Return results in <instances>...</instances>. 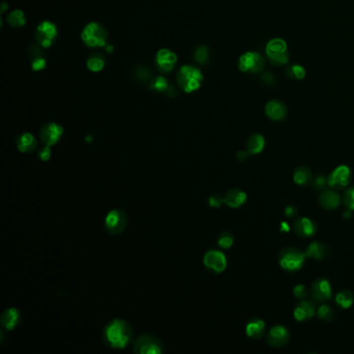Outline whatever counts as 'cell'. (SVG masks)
I'll list each match as a JSON object with an SVG mask.
<instances>
[{
  "label": "cell",
  "instance_id": "obj_23",
  "mask_svg": "<svg viewBox=\"0 0 354 354\" xmlns=\"http://www.w3.org/2000/svg\"><path fill=\"white\" fill-rule=\"evenodd\" d=\"M16 144L21 153H32L38 147V140L31 133H23L19 135Z\"/></svg>",
  "mask_w": 354,
  "mask_h": 354
},
{
  "label": "cell",
  "instance_id": "obj_11",
  "mask_svg": "<svg viewBox=\"0 0 354 354\" xmlns=\"http://www.w3.org/2000/svg\"><path fill=\"white\" fill-rule=\"evenodd\" d=\"M350 178V168L346 165H340L329 173L327 178V184L331 188L340 190L348 186Z\"/></svg>",
  "mask_w": 354,
  "mask_h": 354
},
{
  "label": "cell",
  "instance_id": "obj_33",
  "mask_svg": "<svg viewBox=\"0 0 354 354\" xmlns=\"http://www.w3.org/2000/svg\"><path fill=\"white\" fill-rule=\"evenodd\" d=\"M217 244L225 250L232 247L234 244V236L230 232H223L217 237Z\"/></svg>",
  "mask_w": 354,
  "mask_h": 354
},
{
  "label": "cell",
  "instance_id": "obj_36",
  "mask_svg": "<svg viewBox=\"0 0 354 354\" xmlns=\"http://www.w3.org/2000/svg\"><path fill=\"white\" fill-rule=\"evenodd\" d=\"M290 73L296 79H303L305 76V70L303 69V67H301V65H299V64H295V65H293V67H291Z\"/></svg>",
  "mask_w": 354,
  "mask_h": 354
},
{
  "label": "cell",
  "instance_id": "obj_24",
  "mask_svg": "<svg viewBox=\"0 0 354 354\" xmlns=\"http://www.w3.org/2000/svg\"><path fill=\"white\" fill-rule=\"evenodd\" d=\"M327 252H328L327 246L324 244V243L315 241L306 247L304 255L306 258H312L314 260H322L326 257Z\"/></svg>",
  "mask_w": 354,
  "mask_h": 354
},
{
  "label": "cell",
  "instance_id": "obj_39",
  "mask_svg": "<svg viewBox=\"0 0 354 354\" xmlns=\"http://www.w3.org/2000/svg\"><path fill=\"white\" fill-rule=\"evenodd\" d=\"M223 203H225L224 197H221L219 195H211L209 197V204L212 208H219Z\"/></svg>",
  "mask_w": 354,
  "mask_h": 354
},
{
  "label": "cell",
  "instance_id": "obj_31",
  "mask_svg": "<svg viewBox=\"0 0 354 354\" xmlns=\"http://www.w3.org/2000/svg\"><path fill=\"white\" fill-rule=\"evenodd\" d=\"M150 86L153 91L157 93H166L170 85L168 84L166 78H164L163 76H157L151 81Z\"/></svg>",
  "mask_w": 354,
  "mask_h": 354
},
{
  "label": "cell",
  "instance_id": "obj_26",
  "mask_svg": "<svg viewBox=\"0 0 354 354\" xmlns=\"http://www.w3.org/2000/svg\"><path fill=\"white\" fill-rule=\"evenodd\" d=\"M246 147H247V152L251 154V155H258L260 154L264 148H265V138L263 135L261 134H253L249 140H247V144H246Z\"/></svg>",
  "mask_w": 354,
  "mask_h": 354
},
{
  "label": "cell",
  "instance_id": "obj_29",
  "mask_svg": "<svg viewBox=\"0 0 354 354\" xmlns=\"http://www.w3.org/2000/svg\"><path fill=\"white\" fill-rule=\"evenodd\" d=\"M354 296L353 293L347 289L340 291L336 296L337 304L342 308H348L353 304Z\"/></svg>",
  "mask_w": 354,
  "mask_h": 354
},
{
  "label": "cell",
  "instance_id": "obj_40",
  "mask_svg": "<svg viewBox=\"0 0 354 354\" xmlns=\"http://www.w3.org/2000/svg\"><path fill=\"white\" fill-rule=\"evenodd\" d=\"M39 157L40 159H42L43 161H48L51 157V150L50 147L45 146L44 148H42L39 152Z\"/></svg>",
  "mask_w": 354,
  "mask_h": 354
},
{
  "label": "cell",
  "instance_id": "obj_12",
  "mask_svg": "<svg viewBox=\"0 0 354 354\" xmlns=\"http://www.w3.org/2000/svg\"><path fill=\"white\" fill-rule=\"evenodd\" d=\"M204 265L209 270L215 273H221L227 268V258L221 252L211 250L205 254Z\"/></svg>",
  "mask_w": 354,
  "mask_h": 354
},
{
  "label": "cell",
  "instance_id": "obj_30",
  "mask_svg": "<svg viewBox=\"0 0 354 354\" xmlns=\"http://www.w3.org/2000/svg\"><path fill=\"white\" fill-rule=\"evenodd\" d=\"M26 22L25 15L21 10H16L8 16V23L12 27H22Z\"/></svg>",
  "mask_w": 354,
  "mask_h": 354
},
{
  "label": "cell",
  "instance_id": "obj_21",
  "mask_svg": "<svg viewBox=\"0 0 354 354\" xmlns=\"http://www.w3.org/2000/svg\"><path fill=\"white\" fill-rule=\"evenodd\" d=\"M265 329H266L265 322L257 317L251 318L245 325V331L247 337L255 340H259L264 336Z\"/></svg>",
  "mask_w": 354,
  "mask_h": 354
},
{
  "label": "cell",
  "instance_id": "obj_38",
  "mask_svg": "<svg viewBox=\"0 0 354 354\" xmlns=\"http://www.w3.org/2000/svg\"><path fill=\"white\" fill-rule=\"evenodd\" d=\"M327 184V179L325 178L324 175L320 174V175H317V178L313 181V186L316 190H322L324 189V187L326 186Z\"/></svg>",
  "mask_w": 354,
  "mask_h": 354
},
{
  "label": "cell",
  "instance_id": "obj_42",
  "mask_svg": "<svg viewBox=\"0 0 354 354\" xmlns=\"http://www.w3.org/2000/svg\"><path fill=\"white\" fill-rule=\"evenodd\" d=\"M136 77L139 78L141 81H146L149 79V76L151 75V72L147 68H139L136 71Z\"/></svg>",
  "mask_w": 354,
  "mask_h": 354
},
{
  "label": "cell",
  "instance_id": "obj_22",
  "mask_svg": "<svg viewBox=\"0 0 354 354\" xmlns=\"http://www.w3.org/2000/svg\"><path fill=\"white\" fill-rule=\"evenodd\" d=\"M20 320H21L20 312L15 307L6 309V311L3 313L2 317H0V323H2V326L5 329L10 331L15 329V327L20 323Z\"/></svg>",
  "mask_w": 354,
  "mask_h": 354
},
{
  "label": "cell",
  "instance_id": "obj_7",
  "mask_svg": "<svg viewBox=\"0 0 354 354\" xmlns=\"http://www.w3.org/2000/svg\"><path fill=\"white\" fill-rule=\"evenodd\" d=\"M128 224V217L122 210L115 209L108 212L105 218V229L110 235H120L123 233Z\"/></svg>",
  "mask_w": 354,
  "mask_h": 354
},
{
  "label": "cell",
  "instance_id": "obj_19",
  "mask_svg": "<svg viewBox=\"0 0 354 354\" xmlns=\"http://www.w3.org/2000/svg\"><path fill=\"white\" fill-rule=\"evenodd\" d=\"M265 114L273 121H281L287 116L286 105L277 100L269 101L265 107Z\"/></svg>",
  "mask_w": 354,
  "mask_h": 354
},
{
  "label": "cell",
  "instance_id": "obj_25",
  "mask_svg": "<svg viewBox=\"0 0 354 354\" xmlns=\"http://www.w3.org/2000/svg\"><path fill=\"white\" fill-rule=\"evenodd\" d=\"M293 181L297 185H308L313 182V174L306 166L300 165L295 168L293 173Z\"/></svg>",
  "mask_w": 354,
  "mask_h": 354
},
{
  "label": "cell",
  "instance_id": "obj_16",
  "mask_svg": "<svg viewBox=\"0 0 354 354\" xmlns=\"http://www.w3.org/2000/svg\"><path fill=\"white\" fill-rule=\"evenodd\" d=\"M295 234L301 238H309L316 234L317 225L315 221L308 217H300L295 220L293 225Z\"/></svg>",
  "mask_w": 354,
  "mask_h": 354
},
{
  "label": "cell",
  "instance_id": "obj_20",
  "mask_svg": "<svg viewBox=\"0 0 354 354\" xmlns=\"http://www.w3.org/2000/svg\"><path fill=\"white\" fill-rule=\"evenodd\" d=\"M247 195L239 188H232L225 194V204L231 208H239L246 202Z\"/></svg>",
  "mask_w": 354,
  "mask_h": 354
},
{
  "label": "cell",
  "instance_id": "obj_41",
  "mask_svg": "<svg viewBox=\"0 0 354 354\" xmlns=\"http://www.w3.org/2000/svg\"><path fill=\"white\" fill-rule=\"evenodd\" d=\"M298 214V210L295 206L289 205L285 208V216L288 218H293Z\"/></svg>",
  "mask_w": 354,
  "mask_h": 354
},
{
  "label": "cell",
  "instance_id": "obj_34",
  "mask_svg": "<svg viewBox=\"0 0 354 354\" xmlns=\"http://www.w3.org/2000/svg\"><path fill=\"white\" fill-rule=\"evenodd\" d=\"M194 58H195V60L198 63H201V64L206 63L208 61V59H209V50H208V48L205 47V46L197 47L196 50L194 51Z\"/></svg>",
  "mask_w": 354,
  "mask_h": 354
},
{
  "label": "cell",
  "instance_id": "obj_45",
  "mask_svg": "<svg viewBox=\"0 0 354 354\" xmlns=\"http://www.w3.org/2000/svg\"><path fill=\"white\" fill-rule=\"evenodd\" d=\"M351 215H352V214H351V210H349V211L345 212V214H344V217H345V218H349V217H350Z\"/></svg>",
  "mask_w": 354,
  "mask_h": 354
},
{
  "label": "cell",
  "instance_id": "obj_13",
  "mask_svg": "<svg viewBox=\"0 0 354 354\" xmlns=\"http://www.w3.org/2000/svg\"><path fill=\"white\" fill-rule=\"evenodd\" d=\"M312 297L319 302H324L330 299L333 295V290H331L330 282L325 278H317L311 288Z\"/></svg>",
  "mask_w": 354,
  "mask_h": 354
},
{
  "label": "cell",
  "instance_id": "obj_5",
  "mask_svg": "<svg viewBox=\"0 0 354 354\" xmlns=\"http://www.w3.org/2000/svg\"><path fill=\"white\" fill-rule=\"evenodd\" d=\"M132 350L136 354H161L164 352V346L158 337L144 334L135 339Z\"/></svg>",
  "mask_w": 354,
  "mask_h": 354
},
{
  "label": "cell",
  "instance_id": "obj_17",
  "mask_svg": "<svg viewBox=\"0 0 354 354\" xmlns=\"http://www.w3.org/2000/svg\"><path fill=\"white\" fill-rule=\"evenodd\" d=\"M316 314L315 304L309 300L301 299L300 302L296 304L293 311V316L298 322L308 321Z\"/></svg>",
  "mask_w": 354,
  "mask_h": 354
},
{
  "label": "cell",
  "instance_id": "obj_18",
  "mask_svg": "<svg viewBox=\"0 0 354 354\" xmlns=\"http://www.w3.org/2000/svg\"><path fill=\"white\" fill-rule=\"evenodd\" d=\"M341 196L334 190L326 189L319 196V205L325 210H335L341 205Z\"/></svg>",
  "mask_w": 354,
  "mask_h": 354
},
{
  "label": "cell",
  "instance_id": "obj_1",
  "mask_svg": "<svg viewBox=\"0 0 354 354\" xmlns=\"http://www.w3.org/2000/svg\"><path fill=\"white\" fill-rule=\"evenodd\" d=\"M133 340L131 325L123 319H114L103 330L104 343L114 349H124Z\"/></svg>",
  "mask_w": 354,
  "mask_h": 354
},
{
  "label": "cell",
  "instance_id": "obj_4",
  "mask_svg": "<svg viewBox=\"0 0 354 354\" xmlns=\"http://www.w3.org/2000/svg\"><path fill=\"white\" fill-rule=\"evenodd\" d=\"M305 255L295 247H285L278 254V263L280 267L288 272H295L303 266Z\"/></svg>",
  "mask_w": 354,
  "mask_h": 354
},
{
  "label": "cell",
  "instance_id": "obj_43",
  "mask_svg": "<svg viewBox=\"0 0 354 354\" xmlns=\"http://www.w3.org/2000/svg\"><path fill=\"white\" fill-rule=\"evenodd\" d=\"M249 152L247 151H239L238 153H237V155H236V159L238 160V161H240V162H243V161H244L247 157H249Z\"/></svg>",
  "mask_w": 354,
  "mask_h": 354
},
{
  "label": "cell",
  "instance_id": "obj_9",
  "mask_svg": "<svg viewBox=\"0 0 354 354\" xmlns=\"http://www.w3.org/2000/svg\"><path fill=\"white\" fill-rule=\"evenodd\" d=\"M266 53L274 64H285L288 62L287 43L282 39H273L268 42Z\"/></svg>",
  "mask_w": 354,
  "mask_h": 354
},
{
  "label": "cell",
  "instance_id": "obj_28",
  "mask_svg": "<svg viewBox=\"0 0 354 354\" xmlns=\"http://www.w3.org/2000/svg\"><path fill=\"white\" fill-rule=\"evenodd\" d=\"M86 65L90 71L99 72L104 68L105 58L101 53H93L87 58Z\"/></svg>",
  "mask_w": 354,
  "mask_h": 354
},
{
  "label": "cell",
  "instance_id": "obj_44",
  "mask_svg": "<svg viewBox=\"0 0 354 354\" xmlns=\"http://www.w3.org/2000/svg\"><path fill=\"white\" fill-rule=\"evenodd\" d=\"M290 228H289V225H288L287 223H281L280 224V231H284V232H289Z\"/></svg>",
  "mask_w": 354,
  "mask_h": 354
},
{
  "label": "cell",
  "instance_id": "obj_6",
  "mask_svg": "<svg viewBox=\"0 0 354 354\" xmlns=\"http://www.w3.org/2000/svg\"><path fill=\"white\" fill-rule=\"evenodd\" d=\"M36 41L42 48H49L57 38V28L50 21H43L36 29Z\"/></svg>",
  "mask_w": 354,
  "mask_h": 354
},
{
  "label": "cell",
  "instance_id": "obj_35",
  "mask_svg": "<svg viewBox=\"0 0 354 354\" xmlns=\"http://www.w3.org/2000/svg\"><path fill=\"white\" fill-rule=\"evenodd\" d=\"M342 201L349 210L354 211V187H351L345 190L342 197Z\"/></svg>",
  "mask_w": 354,
  "mask_h": 354
},
{
  "label": "cell",
  "instance_id": "obj_10",
  "mask_svg": "<svg viewBox=\"0 0 354 354\" xmlns=\"http://www.w3.org/2000/svg\"><path fill=\"white\" fill-rule=\"evenodd\" d=\"M62 134V127L53 122H49L45 125H43L40 130V138L42 143L48 147L56 145L60 140Z\"/></svg>",
  "mask_w": 354,
  "mask_h": 354
},
{
  "label": "cell",
  "instance_id": "obj_27",
  "mask_svg": "<svg viewBox=\"0 0 354 354\" xmlns=\"http://www.w3.org/2000/svg\"><path fill=\"white\" fill-rule=\"evenodd\" d=\"M30 55H31V68L33 71H40L45 69L46 67V60L42 55L41 49L37 46H31Z\"/></svg>",
  "mask_w": 354,
  "mask_h": 354
},
{
  "label": "cell",
  "instance_id": "obj_2",
  "mask_svg": "<svg viewBox=\"0 0 354 354\" xmlns=\"http://www.w3.org/2000/svg\"><path fill=\"white\" fill-rule=\"evenodd\" d=\"M81 39L87 47L94 49L102 48L107 45L108 32L106 28L98 22H91L83 28Z\"/></svg>",
  "mask_w": 354,
  "mask_h": 354
},
{
  "label": "cell",
  "instance_id": "obj_37",
  "mask_svg": "<svg viewBox=\"0 0 354 354\" xmlns=\"http://www.w3.org/2000/svg\"><path fill=\"white\" fill-rule=\"evenodd\" d=\"M293 294H294V296H295L296 298H298V299H303V298L306 296V294H307V291H306L305 286L302 285V284H299V285L295 286V287H294V289H293Z\"/></svg>",
  "mask_w": 354,
  "mask_h": 354
},
{
  "label": "cell",
  "instance_id": "obj_14",
  "mask_svg": "<svg viewBox=\"0 0 354 354\" xmlns=\"http://www.w3.org/2000/svg\"><path fill=\"white\" fill-rule=\"evenodd\" d=\"M290 339V333L287 327L282 325L273 326L268 333L267 343L275 348L285 346Z\"/></svg>",
  "mask_w": 354,
  "mask_h": 354
},
{
  "label": "cell",
  "instance_id": "obj_15",
  "mask_svg": "<svg viewBox=\"0 0 354 354\" xmlns=\"http://www.w3.org/2000/svg\"><path fill=\"white\" fill-rule=\"evenodd\" d=\"M155 61H156V65L160 72L169 73L172 71L176 62V55L169 49L163 48L157 52Z\"/></svg>",
  "mask_w": 354,
  "mask_h": 354
},
{
  "label": "cell",
  "instance_id": "obj_8",
  "mask_svg": "<svg viewBox=\"0 0 354 354\" xmlns=\"http://www.w3.org/2000/svg\"><path fill=\"white\" fill-rule=\"evenodd\" d=\"M238 67L245 73H259L265 67V60L258 52H246L239 58Z\"/></svg>",
  "mask_w": 354,
  "mask_h": 354
},
{
  "label": "cell",
  "instance_id": "obj_3",
  "mask_svg": "<svg viewBox=\"0 0 354 354\" xmlns=\"http://www.w3.org/2000/svg\"><path fill=\"white\" fill-rule=\"evenodd\" d=\"M203 81V74L193 65H183L176 74V83L185 93H192L200 88Z\"/></svg>",
  "mask_w": 354,
  "mask_h": 354
},
{
  "label": "cell",
  "instance_id": "obj_32",
  "mask_svg": "<svg viewBox=\"0 0 354 354\" xmlns=\"http://www.w3.org/2000/svg\"><path fill=\"white\" fill-rule=\"evenodd\" d=\"M316 314H317V316H318L319 319H321L322 321H325V322L331 321V320L334 319V317H335V314H334L333 308H331L330 306H328L327 304H322V305H320V306L317 308Z\"/></svg>",
  "mask_w": 354,
  "mask_h": 354
}]
</instances>
